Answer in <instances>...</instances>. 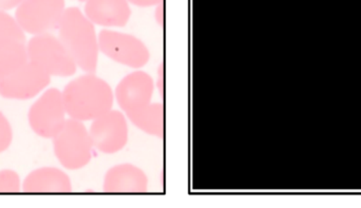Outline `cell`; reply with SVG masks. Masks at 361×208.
<instances>
[{
    "label": "cell",
    "mask_w": 361,
    "mask_h": 208,
    "mask_svg": "<svg viewBox=\"0 0 361 208\" xmlns=\"http://www.w3.org/2000/svg\"><path fill=\"white\" fill-rule=\"evenodd\" d=\"M0 39L25 42V35L16 18H13L4 10H0Z\"/></svg>",
    "instance_id": "obj_16"
},
{
    "label": "cell",
    "mask_w": 361,
    "mask_h": 208,
    "mask_svg": "<svg viewBox=\"0 0 361 208\" xmlns=\"http://www.w3.org/2000/svg\"><path fill=\"white\" fill-rule=\"evenodd\" d=\"M78 1H85V2H86L87 0H78Z\"/></svg>",
    "instance_id": "obj_23"
},
{
    "label": "cell",
    "mask_w": 361,
    "mask_h": 208,
    "mask_svg": "<svg viewBox=\"0 0 361 208\" xmlns=\"http://www.w3.org/2000/svg\"><path fill=\"white\" fill-rule=\"evenodd\" d=\"M127 118L140 130L152 137H164V106L162 103H150L145 107L126 114Z\"/></svg>",
    "instance_id": "obj_14"
},
{
    "label": "cell",
    "mask_w": 361,
    "mask_h": 208,
    "mask_svg": "<svg viewBox=\"0 0 361 208\" xmlns=\"http://www.w3.org/2000/svg\"><path fill=\"white\" fill-rule=\"evenodd\" d=\"M156 87L158 88L161 97H163V94H164V66H163V63H161L160 67H159Z\"/></svg>",
    "instance_id": "obj_20"
},
{
    "label": "cell",
    "mask_w": 361,
    "mask_h": 208,
    "mask_svg": "<svg viewBox=\"0 0 361 208\" xmlns=\"http://www.w3.org/2000/svg\"><path fill=\"white\" fill-rule=\"evenodd\" d=\"M27 61V46L25 42L0 39V78L16 71Z\"/></svg>",
    "instance_id": "obj_15"
},
{
    "label": "cell",
    "mask_w": 361,
    "mask_h": 208,
    "mask_svg": "<svg viewBox=\"0 0 361 208\" xmlns=\"http://www.w3.org/2000/svg\"><path fill=\"white\" fill-rule=\"evenodd\" d=\"M23 0H0V10H11L17 8Z\"/></svg>",
    "instance_id": "obj_21"
},
{
    "label": "cell",
    "mask_w": 361,
    "mask_h": 208,
    "mask_svg": "<svg viewBox=\"0 0 361 208\" xmlns=\"http://www.w3.org/2000/svg\"><path fill=\"white\" fill-rule=\"evenodd\" d=\"M27 61L50 76L68 78L78 68L61 40L51 33L34 35L27 42Z\"/></svg>",
    "instance_id": "obj_4"
},
{
    "label": "cell",
    "mask_w": 361,
    "mask_h": 208,
    "mask_svg": "<svg viewBox=\"0 0 361 208\" xmlns=\"http://www.w3.org/2000/svg\"><path fill=\"white\" fill-rule=\"evenodd\" d=\"M85 15L101 27H125L131 17L128 0H87Z\"/></svg>",
    "instance_id": "obj_12"
},
{
    "label": "cell",
    "mask_w": 361,
    "mask_h": 208,
    "mask_svg": "<svg viewBox=\"0 0 361 208\" xmlns=\"http://www.w3.org/2000/svg\"><path fill=\"white\" fill-rule=\"evenodd\" d=\"M154 19L160 27L164 25V10H163V4H159L156 6L154 11Z\"/></svg>",
    "instance_id": "obj_22"
},
{
    "label": "cell",
    "mask_w": 361,
    "mask_h": 208,
    "mask_svg": "<svg viewBox=\"0 0 361 208\" xmlns=\"http://www.w3.org/2000/svg\"><path fill=\"white\" fill-rule=\"evenodd\" d=\"M89 133L95 149L106 154H116L128 143L127 116L111 109L92 121Z\"/></svg>",
    "instance_id": "obj_8"
},
{
    "label": "cell",
    "mask_w": 361,
    "mask_h": 208,
    "mask_svg": "<svg viewBox=\"0 0 361 208\" xmlns=\"http://www.w3.org/2000/svg\"><path fill=\"white\" fill-rule=\"evenodd\" d=\"M63 99L70 118L87 122L112 109L114 93L105 80L88 73L71 80L63 89Z\"/></svg>",
    "instance_id": "obj_1"
},
{
    "label": "cell",
    "mask_w": 361,
    "mask_h": 208,
    "mask_svg": "<svg viewBox=\"0 0 361 208\" xmlns=\"http://www.w3.org/2000/svg\"><path fill=\"white\" fill-rule=\"evenodd\" d=\"M65 11V0H23L15 18L23 32L40 35L59 29Z\"/></svg>",
    "instance_id": "obj_5"
},
{
    "label": "cell",
    "mask_w": 361,
    "mask_h": 208,
    "mask_svg": "<svg viewBox=\"0 0 361 208\" xmlns=\"http://www.w3.org/2000/svg\"><path fill=\"white\" fill-rule=\"evenodd\" d=\"M154 87L156 82L150 74L137 70L118 82L114 99L125 114H131L152 103Z\"/></svg>",
    "instance_id": "obj_10"
},
{
    "label": "cell",
    "mask_w": 361,
    "mask_h": 208,
    "mask_svg": "<svg viewBox=\"0 0 361 208\" xmlns=\"http://www.w3.org/2000/svg\"><path fill=\"white\" fill-rule=\"evenodd\" d=\"M66 111L63 92L48 89L30 108L29 123L32 130L44 139H53L65 125Z\"/></svg>",
    "instance_id": "obj_7"
},
{
    "label": "cell",
    "mask_w": 361,
    "mask_h": 208,
    "mask_svg": "<svg viewBox=\"0 0 361 208\" xmlns=\"http://www.w3.org/2000/svg\"><path fill=\"white\" fill-rule=\"evenodd\" d=\"M25 192L34 194H44V192H72V183L69 176L61 169L55 167H42L32 171L25 178L23 184Z\"/></svg>",
    "instance_id": "obj_13"
},
{
    "label": "cell",
    "mask_w": 361,
    "mask_h": 208,
    "mask_svg": "<svg viewBox=\"0 0 361 208\" xmlns=\"http://www.w3.org/2000/svg\"><path fill=\"white\" fill-rule=\"evenodd\" d=\"M148 177L144 171L129 163L111 167L104 178L105 192H135L141 194L148 190Z\"/></svg>",
    "instance_id": "obj_11"
},
{
    "label": "cell",
    "mask_w": 361,
    "mask_h": 208,
    "mask_svg": "<svg viewBox=\"0 0 361 208\" xmlns=\"http://www.w3.org/2000/svg\"><path fill=\"white\" fill-rule=\"evenodd\" d=\"M52 140L55 156L65 169L78 171L91 162L94 147L84 122L69 118Z\"/></svg>",
    "instance_id": "obj_3"
},
{
    "label": "cell",
    "mask_w": 361,
    "mask_h": 208,
    "mask_svg": "<svg viewBox=\"0 0 361 208\" xmlns=\"http://www.w3.org/2000/svg\"><path fill=\"white\" fill-rule=\"evenodd\" d=\"M99 52L111 61L133 69H141L150 61L149 49L131 34L104 29L99 34Z\"/></svg>",
    "instance_id": "obj_6"
},
{
    "label": "cell",
    "mask_w": 361,
    "mask_h": 208,
    "mask_svg": "<svg viewBox=\"0 0 361 208\" xmlns=\"http://www.w3.org/2000/svg\"><path fill=\"white\" fill-rule=\"evenodd\" d=\"M94 23L76 6L66 8L59 27V38L76 65L87 73H94L99 61V35Z\"/></svg>",
    "instance_id": "obj_2"
},
{
    "label": "cell",
    "mask_w": 361,
    "mask_h": 208,
    "mask_svg": "<svg viewBox=\"0 0 361 208\" xmlns=\"http://www.w3.org/2000/svg\"><path fill=\"white\" fill-rule=\"evenodd\" d=\"M51 76L27 61L25 65L0 78V95L10 99H30L37 97L49 86Z\"/></svg>",
    "instance_id": "obj_9"
},
{
    "label": "cell",
    "mask_w": 361,
    "mask_h": 208,
    "mask_svg": "<svg viewBox=\"0 0 361 208\" xmlns=\"http://www.w3.org/2000/svg\"><path fill=\"white\" fill-rule=\"evenodd\" d=\"M20 188V178L18 173L11 169L0 171V194L18 192Z\"/></svg>",
    "instance_id": "obj_17"
},
{
    "label": "cell",
    "mask_w": 361,
    "mask_h": 208,
    "mask_svg": "<svg viewBox=\"0 0 361 208\" xmlns=\"http://www.w3.org/2000/svg\"><path fill=\"white\" fill-rule=\"evenodd\" d=\"M13 131L8 118L0 112V154L6 152L12 144Z\"/></svg>",
    "instance_id": "obj_18"
},
{
    "label": "cell",
    "mask_w": 361,
    "mask_h": 208,
    "mask_svg": "<svg viewBox=\"0 0 361 208\" xmlns=\"http://www.w3.org/2000/svg\"><path fill=\"white\" fill-rule=\"evenodd\" d=\"M164 0H128L129 4L140 8H148V6H157L163 4Z\"/></svg>",
    "instance_id": "obj_19"
}]
</instances>
